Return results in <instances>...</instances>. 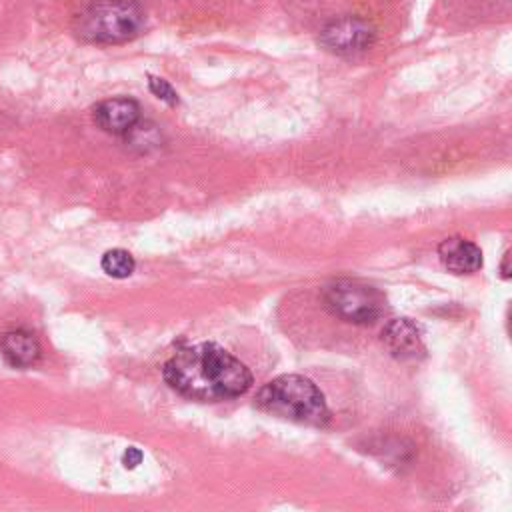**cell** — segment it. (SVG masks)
Listing matches in <instances>:
<instances>
[{"label":"cell","instance_id":"6da1fadb","mask_svg":"<svg viewBox=\"0 0 512 512\" xmlns=\"http://www.w3.org/2000/svg\"><path fill=\"white\" fill-rule=\"evenodd\" d=\"M166 384L180 396L198 402H220L244 394L252 372L244 362L214 342L176 350L162 368Z\"/></svg>","mask_w":512,"mask_h":512},{"label":"cell","instance_id":"7a4b0ae2","mask_svg":"<svg viewBox=\"0 0 512 512\" xmlns=\"http://www.w3.org/2000/svg\"><path fill=\"white\" fill-rule=\"evenodd\" d=\"M256 406L268 414L308 426H326L330 410L320 388L306 376L282 374L260 388Z\"/></svg>","mask_w":512,"mask_h":512},{"label":"cell","instance_id":"3957f363","mask_svg":"<svg viewBox=\"0 0 512 512\" xmlns=\"http://www.w3.org/2000/svg\"><path fill=\"white\" fill-rule=\"evenodd\" d=\"M76 34L94 44H122L144 28L138 0H92L76 18Z\"/></svg>","mask_w":512,"mask_h":512},{"label":"cell","instance_id":"277c9868","mask_svg":"<svg viewBox=\"0 0 512 512\" xmlns=\"http://www.w3.org/2000/svg\"><path fill=\"white\" fill-rule=\"evenodd\" d=\"M326 308L354 324H370L382 314L384 298L382 294L364 282L358 280H336L324 288L322 294Z\"/></svg>","mask_w":512,"mask_h":512},{"label":"cell","instance_id":"5b68a950","mask_svg":"<svg viewBox=\"0 0 512 512\" xmlns=\"http://www.w3.org/2000/svg\"><path fill=\"white\" fill-rule=\"evenodd\" d=\"M374 28L358 16H340L320 30L322 46L338 56H356L374 44Z\"/></svg>","mask_w":512,"mask_h":512},{"label":"cell","instance_id":"8992f818","mask_svg":"<svg viewBox=\"0 0 512 512\" xmlns=\"http://www.w3.org/2000/svg\"><path fill=\"white\" fill-rule=\"evenodd\" d=\"M92 118L102 132L124 136L136 128L140 120V104L128 96L108 98L96 104Z\"/></svg>","mask_w":512,"mask_h":512},{"label":"cell","instance_id":"52a82bcc","mask_svg":"<svg viewBox=\"0 0 512 512\" xmlns=\"http://www.w3.org/2000/svg\"><path fill=\"white\" fill-rule=\"evenodd\" d=\"M382 340L390 354L398 360H416L424 354L420 328L410 318H396L388 322L382 332Z\"/></svg>","mask_w":512,"mask_h":512},{"label":"cell","instance_id":"ba28073f","mask_svg":"<svg viewBox=\"0 0 512 512\" xmlns=\"http://www.w3.org/2000/svg\"><path fill=\"white\" fill-rule=\"evenodd\" d=\"M438 256L442 266L452 274H472L482 268V250L460 236H452L440 242Z\"/></svg>","mask_w":512,"mask_h":512},{"label":"cell","instance_id":"9c48e42d","mask_svg":"<svg viewBox=\"0 0 512 512\" xmlns=\"http://www.w3.org/2000/svg\"><path fill=\"white\" fill-rule=\"evenodd\" d=\"M0 354L12 368H30L40 360L38 338L28 330H10L0 340Z\"/></svg>","mask_w":512,"mask_h":512},{"label":"cell","instance_id":"30bf717a","mask_svg":"<svg viewBox=\"0 0 512 512\" xmlns=\"http://www.w3.org/2000/svg\"><path fill=\"white\" fill-rule=\"evenodd\" d=\"M100 266L112 278H128V276H132V272L136 268V262H134V256L128 250L112 248V250L104 252V256L100 260Z\"/></svg>","mask_w":512,"mask_h":512},{"label":"cell","instance_id":"8fae6325","mask_svg":"<svg viewBox=\"0 0 512 512\" xmlns=\"http://www.w3.org/2000/svg\"><path fill=\"white\" fill-rule=\"evenodd\" d=\"M148 88H150V92H152L158 100L166 102L168 106H176V104L180 102L178 92H176V90L172 88V84H170L168 80H164V78L148 76Z\"/></svg>","mask_w":512,"mask_h":512},{"label":"cell","instance_id":"7c38bea8","mask_svg":"<svg viewBox=\"0 0 512 512\" xmlns=\"http://www.w3.org/2000/svg\"><path fill=\"white\" fill-rule=\"evenodd\" d=\"M142 458H144V454H142L140 448L128 446V448L124 450V454H122V464H124V468L132 470V468H136V466L142 462Z\"/></svg>","mask_w":512,"mask_h":512},{"label":"cell","instance_id":"4fadbf2b","mask_svg":"<svg viewBox=\"0 0 512 512\" xmlns=\"http://www.w3.org/2000/svg\"><path fill=\"white\" fill-rule=\"evenodd\" d=\"M502 276H504V278H508V276H510V274H508V252L504 254V264H502Z\"/></svg>","mask_w":512,"mask_h":512}]
</instances>
